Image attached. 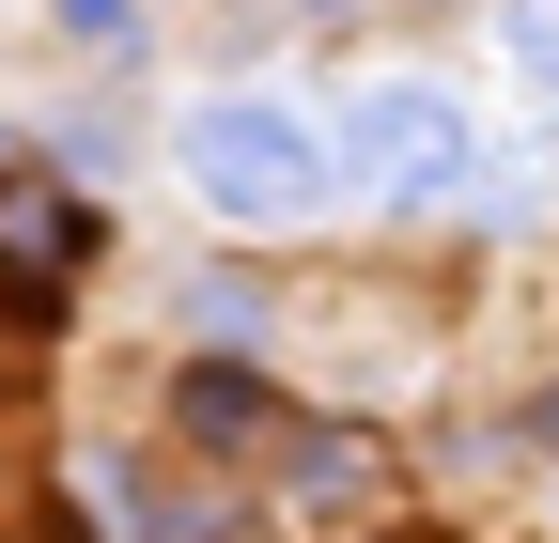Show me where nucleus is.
<instances>
[{"instance_id": "20e7f679", "label": "nucleus", "mask_w": 559, "mask_h": 543, "mask_svg": "<svg viewBox=\"0 0 559 543\" xmlns=\"http://www.w3.org/2000/svg\"><path fill=\"white\" fill-rule=\"evenodd\" d=\"M171 403H187V435H249V420H264V388H249L234 358H187V388H171Z\"/></svg>"}, {"instance_id": "7ed1b4c3", "label": "nucleus", "mask_w": 559, "mask_h": 543, "mask_svg": "<svg viewBox=\"0 0 559 543\" xmlns=\"http://www.w3.org/2000/svg\"><path fill=\"white\" fill-rule=\"evenodd\" d=\"M79 264H94V202H62V186H16V171H0V326H47Z\"/></svg>"}, {"instance_id": "f257e3e1", "label": "nucleus", "mask_w": 559, "mask_h": 543, "mask_svg": "<svg viewBox=\"0 0 559 543\" xmlns=\"http://www.w3.org/2000/svg\"><path fill=\"white\" fill-rule=\"evenodd\" d=\"M326 171H342V141H311L280 94H218V109H187V186L218 202V218H249V233L311 218Z\"/></svg>"}, {"instance_id": "423d86ee", "label": "nucleus", "mask_w": 559, "mask_h": 543, "mask_svg": "<svg viewBox=\"0 0 559 543\" xmlns=\"http://www.w3.org/2000/svg\"><path fill=\"white\" fill-rule=\"evenodd\" d=\"M498 32H513V62H528V79L559 94V0H513V16H498Z\"/></svg>"}, {"instance_id": "39448f33", "label": "nucleus", "mask_w": 559, "mask_h": 543, "mask_svg": "<svg viewBox=\"0 0 559 543\" xmlns=\"http://www.w3.org/2000/svg\"><path fill=\"white\" fill-rule=\"evenodd\" d=\"M187 326H202V342H218V358H234V342H249V326H264V295H249V280H187Z\"/></svg>"}, {"instance_id": "f03ea898", "label": "nucleus", "mask_w": 559, "mask_h": 543, "mask_svg": "<svg viewBox=\"0 0 559 543\" xmlns=\"http://www.w3.org/2000/svg\"><path fill=\"white\" fill-rule=\"evenodd\" d=\"M342 171L389 186V202H451V186H466V124H451V94H419V79L358 94V124H342Z\"/></svg>"}]
</instances>
